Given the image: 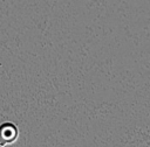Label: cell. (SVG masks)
Here are the masks:
<instances>
[{"label": "cell", "mask_w": 150, "mask_h": 147, "mask_svg": "<svg viewBox=\"0 0 150 147\" xmlns=\"http://www.w3.org/2000/svg\"><path fill=\"white\" fill-rule=\"evenodd\" d=\"M19 138V130L13 123H2L0 125V147L12 145Z\"/></svg>", "instance_id": "obj_1"}]
</instances>
